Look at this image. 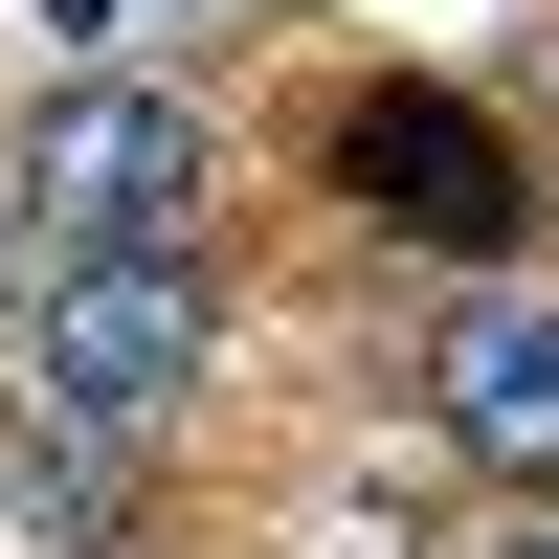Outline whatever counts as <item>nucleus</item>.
<instances>
[{
    "label": "nucleus",
    "mask_w": 559,
    "mask_h": 559,
    "mask_svg": "<svg viewBox=\"0 0 559 559\" xmlns=\"http://www.w3.org/2000/svg\"><path fill=\"white\" fill-rule=\"evenodd\" d=\"M292 179L358 224L381 269H448V292H492V269H537V224H559V179H537V134L492 112L471 68H336L292 112Z\"/></svg>",
    "instance_id": "obj_1"
},
{
    "label": "nucleus",
    "mask_w": 559,
    "mask_h": 559,
    "mask_svg": "<svg viewBox=\"0 0 559 559\" xmlns=\"http://www.w3.org/2000/svg\"><path fill=\"white\" fill-rule=\"evenodd\" d=\"M0 202L45 269H224V134L157 68H45L0 134Z\"/></svg>",
    "instance_id": "obj_2"
},
{
    "label": "nucleus",
    "mask_w": 559,
    "mask_h": 559,
    "mask_svg": "<svg viewBox=\"0 0 559 559\" xmlns=\"http://www.w3.org/2000/svg\"><path fill=\"white\" fill-rule=\"evenodd\" d=\"M224 358H247V292H224V269H45V247H23V336H0V381H23V403L157 448Z\"/></svg>",
    "instance_id": "obj_3"
},
{
    "label": "nucleus",
    "mask_w": 559,
    "mask_h": 559,
    "mask_svg": "<svg viewBox=\"0 0 559 559\" xmlns=\"http://www.w3.org/2000/svg\"><path fill=\"white\" fill-rule=\"evenodd\" d=\"M403 403H426V448L471 492H515V515H559V292H426V358H403Z\"/></svg>",
    "instance_id": "obj_4"
},
{
    "label": "nucleus",
    "mask_w": 559,
    "mask_h": 559,
    "mask_svg": "<svg viewBox=\"0 0 559 559\" xmlns=\"http://www.w3.org/2000/svg\"><path fill=\"white\" fill-rule=\"evenodd\" d=\"M0 492H23V515L68 537V559H134V537H157L134 448H112V426H68V403H23V381H0Z\"/></svg>",
    "instance_id": "obj_5"
},
{
    "label": "nucleus",
    "mask_w": 559,
    "mask_h": 559,
    "mask_svg": "<svg viewBox=\"0 0 559 559\" xmlns=\"http://www.w3.org/2000/svg\"><path fill=\"white\" fill-rule=\"evenodd\" d=\"M471 559H559V515H492V537H471Z\"/></svg>",
    "instance_id": "obj_6"
},
{
    "label": "nucleus",
    "mask_w": 559,
    "mask_h": 559,
    "mask_svg": "<svg viewBox=\"0 0 559 559\" xmlns=\"http://www.w3.org/2000/svg\"><path fill=\"white\" fill-rule=\"evenodd\" d=\"M0 247H23V202H0ZM0 336H23V313H0Z\"/></svg>",
    "instance_id": "obj_7"
}]
</instances>
